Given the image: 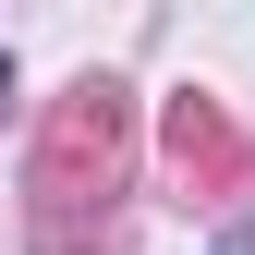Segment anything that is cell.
Returning a JSON list of instances; mask_svg holds the SVG:
<instances>
[{"instance_id": "1", "label": "cell", "mask_w": 255, "mask_h": 255, "mask_svg": "<svg viewBox=\"0 0 255 255\" xmlns=\"http://www.w3.org/2000/svg\"><path fill=\"white\" fill-rule=\"evenodd\" d=\"M0 85H12V73H0Z\"/></svg>"}]
</instances>
